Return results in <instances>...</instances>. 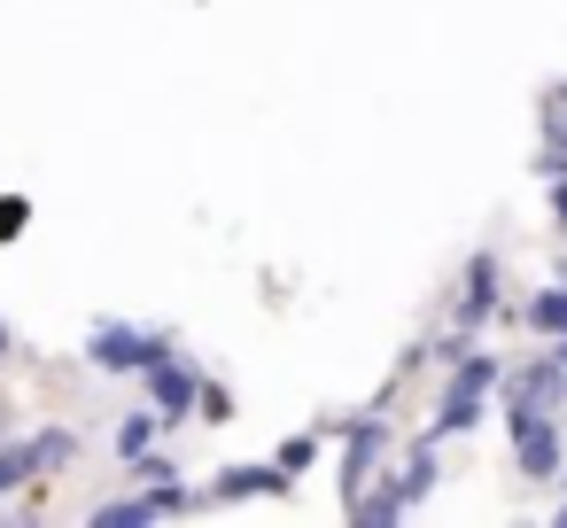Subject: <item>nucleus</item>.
<instances>
[{"label":"nucleus","instance_id":"nucleus-18","mask_svg":"<svg viewBox=\"0 0 567 528\" xmlns=\"http://www.w3.org/2000/svg\"><path fill=\"white\" fill-rule=\"evenodd\" d=\"M559 365H567V334H559Z\"/></svg>","mask_w":567,"mask_h":528},{"label":"nucleus","instance_id":"nucleus-13","mask_svg":"<svg viewBox=\"0 0 567 528\" xmlns=\"http://www.w3.org/2000/svg\"><path fill=\"white\" fill-rule=\"evenodd\" d=\"M125 520H156L148 489H141V497H117V505H102V513H94V528H125Z\"/></svg>","mask_w":567,"mask_h":528},{"label":"nucleus","instance_id":"nucleus-9","mask_svg":"<svg viewBox=\"0 0 567 528\" xmlns=\"http://www.w3.org/2000/svg\"><path fill=\"white\" fill-rule=\"evenodd\" d=\"M528 327H536V334H551V342H559V334H567V288H544V296H536V303H528Z\"/></svg>","mask_w":567,"mask_h":528},{"label":"nucleus","instance_id":"nucleus-4","mask_svg":"<svg viewBox=\"0 0 567 528\" xmlns=\"http://www.w3.org/2000/svg\"><path fill=\"white\" fill-rule=\"evenodd\" d=\"M559 396H567V365H551V358L528 365V373L513 381V412H551Z\"/></svg>","mask_w":567,"mask_h":528},{"label":"nucleus","instance_id":"nucleus-21","mask_svg":"<svg viewBox=\"0 0 567 528\" xmlns=\"http://www.w3.org/2000/svg\"><path fill=\"white\" fill-rule=\"evenodd\" d=\"M0 435H9V427H0Z\"/></svg>","mask_w":567,"mask_h":528},{"label":"nucleus","instance_id":"nucleus-11","mask_svg":"<svg viewBox=\"0 0 567 528\" xmlns=\"http://www.w3.org/2000/svg\"><path fill=\"white\" fill-rule=\"evenodd\" d=\"M427 489H435V451H420V458L396 474V505H420Z\"/></svg>","mask_w":567,"mask_h":528},{"label":"nucleus","instance_id":"nucleus-8","mask_svg":"<svg viewBox=\"0 0 567 528\" xmlns=\"http://www.w3.org/2000/svg\"><path fill=\"white\" fill-rule=\"evenodd\" d=\"M381 443H389V435H381V420H350V505L365 497V466L381 458Z\"/></svg>","mask_w":567,"mask_h":528},{"label":"nucleus","instance_id":"nucleus-22","mask_svg":"<svg viewBox=\"0 0 567 528\" xmlns=\"http://www.w3.org/2000/svg\"><path fill=\"white\" fill-rule=\"evenodd\" d=\"M559 482H567V474H559Z\"/></svg>","mask_w":567,"mask_h":528},{"label":"nucleus","instance_id":"nucleus-3","mask_svg":"<svg viewBox=\"0 0 567 528\" xmlns=\"http://www.w3.org/2000/svg\"><path fill=\"white\" fill-rule=\"evenodd\" d=\"M86 358L110 365V373H148V365L164 358V342H156V334H133V327H94Z\"/></svg>","mask_w":567,"mask_h":528},{"label":"nucleus","instance_id":"nucleus-14","mask_svg":"<svg viewBox=\"0 0 567 528\" xmlns=\"http://www.w3.org/2000/svg\"><path fill=\"white\" fill-rule=\"evenodd\" d=\"M24 218H32V210H24L17 195H0V241H17V226H24Z\"/></svg>","mask_w":567,"mask_h":528},{"label":"nucleus","instance_id":"nucleus-12","mask_svg":"<svg viewBox=\"0 0 567 528\" xmlns=\"http://www.w3.org/2000/svg\"><path fill=\"white\" fill-rule=\"evenodd\" d=\"M156 427H164V420H156V412H133V420H125V427H117V458H141V451H148V435H156Z\"/></svg>","mask_w":567,"mask_h":528},{"label":"nucleus","instance_id":"nucleus-6","mask_svg":"<svg viewBox=\"0 0 567 528\" xmlns=\"http://www.w3.org/2000/svg\"><path fill=\"white\" fill-rule=\"evenodd\" d=\"M148 381H156V404H164L172 420H187V412H195V396H203V389H195V373H187V365H172V358H156V365H148Z\"/></svg>","mask_w":567,"mask_h":528},{"label":"nucleus","instance_id":"nucleus-2","mask_svg":"<svg viewBox=\"0 0 567 528\" xmlns=\"http://www.w3.org/2000/svg\"><path fill=\"white\" fill-rule=\"evenodd\" d=\"M513 458H520L528 482H559L567 474V443H559V427L544 412H513Z\"/></svg>","mask_w":567,"mask_h":528},{"label":"nucleus","instance_id":"nucleus-1","mask_svg":"<svg viewBox=\"0 0 567 528\" xmlns=\"http://www.w3.org/2000/svg\"><path fill=\"white\" fill-rule=\"evenodd\" d=\"M497 389V358H466L458 373H451V389H443V412H435V435H458V427H474L482 420V396Z\"/></svg>","mask_w":567,"mask_h":528},{"label":"nucleus","instance_id":"nucleus-16","mask_svg":"<svg viewBox=\"0 0 567 528\" xmlns=\"http://www.w3.org/2000/svg\"><path fill=\"white\" fill-rule=\"evenodd\" d=\"M24 474H32V466H24V451H17V458H0V497H9V489H17Z\"/></svg>","mask_w":567,"mask_h":528},{"label":"nucleus","instance_id":"nucleus-10","mask_svg":"<svg viewBox=\"0 0 567 528\" xmlns=\"http://www.w3.org/2000/svg\"><path fill=\"white\" fill-rule=\"evenodd\" d=\"M71 451H79V435H71V427H48V435H40V443H32V451H24V466H32V474H40V466H63V458H71Z\"/></svg>","mask_w":567,"mask_h":528},{"label":"nucleus","instance_id":"nucleus-20","mask_svg":"<svg viewBox=\"0 0 567 528\" xmlns=\"http://www.w3.org/2000/svg\"><path fill=\"white\" fill-rule=\"evenodd\" d=\"M559 280H567V265H559Z\"/></svg>","mask_w":567,"mask_h":528},{"label":"nucleus","instance_id":"nucleus-19","mask_svg":"<svg viewBox=\"0 0 567 528\" xmlns=\"http://www.w3.org/2000/svg\"><path fill=\"white\" fill-rule=\"evenodd\" d=\"M0 350H9V327H0Z\"/></svg>","mask_w":567,"mask_h":528},{"label":"nucleus","instance_id":"nucleus-5","mask_svg":"<svg viewBox=\"0 0 567 528\" xmlns=\"http://www.w3.org/2000/svg\"><path fill=\"white\" fill-rule=\"evenodd\" d=\"M280 489H288V466H226L210 497L234 505V497H280Z\"/></svg>","mask_w":567,"mask_h":528},{"label":"nucleus","instance_id":"nucleus-15","mask_svg":"<svg viewBox=\"0 0 567 528\" xmlns=\"http://www.w3.org/2000/svg\"><path fill=\"white\" fill-rule=\"evenodd\" d=\"M280 466H288V474H303V466H311V435H296V443H280Z\"/></svg>","mask_w":567,"mask_h":528},{"label":"nucleus","instance_id":"nucleus-7","mask_svg":"<svg viewBox=\"0 0 567 528\" xmlns=\"http://www.w3.org/2000/svg\"><path fill=\"white\" fill-rule=\"evenodd\" d=\"M489 303H497V265H489V257H474L466 296H458V327H482V319H489Z\"/></svg>","mask_w":567,"mask_h":528},{"label":"nucleus","instance_id":"nucleus-17","mask_svg":"<svg viewBox=\"0 0 567 528\" xmlns=\"http://www.w3.org/2000/svg\"><path fill=\"white\" fill-rule=\"evenodd\" d=\"M551 141H559V148H567V110H551Z\"/></svg>","mask_w":567,"mask_h":528}]
</instances>
